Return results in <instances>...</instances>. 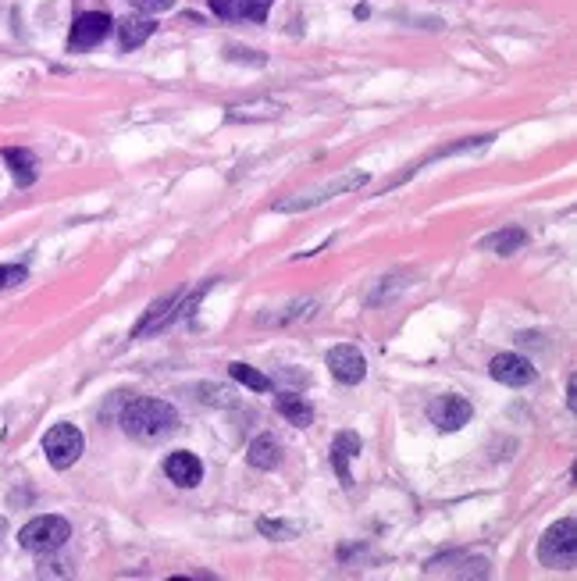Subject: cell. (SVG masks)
Returning a JSON list of instances; mask_svg holds the SVG:
<instances>
[{"instance_id": "ba28073f", "label": "cell", "mask_w": 577, "mask_h": 581, "mask_svg": "<svg viewBox=\"0 0 577 581\" xmlns=\"http://www.w3.org/2000/svg\"><path fill=\"white\" fill-rule=\"evenodd\" d=\"M471 414H474V407L464 400V396H456V393L439 396V400L428 407L431 425L439 428V432H460V428L471 421Z\"/></svg>"}, {"instance_id": "30bf717a", "label": "cell", "mask_w": 577, "mask_h": 581, "mask_svg": "<svg viewBox=\"0 0 577 581\" xmlns=\"http://www.w3.org/2000/svg\"><path fill=\"white\" fill-rule=\"evenodd\" d=\"M488 375L503 385L521 389V385L535 382V364H531L528 357H521V353H499L496 361L488 364Z\"/></svg>"}, {"instance_id": "3957f363", "label": "cell", "mask_w": 577, "mask_h": 581, "mask_svg": "<svg viewBox=\"0 0 577 581\" xmlns=\"http://www.w3.org/2000/svg\"><path fill=\"white\" fill-rule=\"evenodd\" d=\"M68 539H72V524H68L65 517H57V514L36 517V521H29L22 532H18L22 549H29V553H36V557L57 553V549L65 546Z\"/></svg>"}, {"instance_id": "5bb4252c", "label": "cell", "mask_w": 577, "mask_h": 581, "mask_svg": "<svg viewBox=\"0 0 577 581\" xmlns=\"http://www.w3.org/2000/svg\"><path fill=\"white\" fill-rule=\"evenodd\" d=\"M360 450H364V442H360V435L353 432H339L332 442V467H335V475H339V482L350 489L353 485V475H350V460L360 457Z\"/></svg>"}, {"instance_id": "6da1fadb", "label": "cell", "mask_w": 577, "mask_h": 581, "mask_svg": "<svg viewBox=\"0 0 577 581\" xmlns=\"http://www.w3.org/2000/svg\"><path fill=\"white\" fill-rule=\"evenodd\" d=\"M125 435H132L136 442H164L179 432V410L164 400H150V396H139L125 407L122 414Z\"/></svg>"}, {"instance_id": "7a4b0ae2", "label": "cell", "mask_w": 577, "mask_h": 581, "mask_svg": "<svg viewBox=\"0 0 577 581\" xmlns=\"http://www.w3.org/2000/svg\"><path fill=\"white\" fill-rule=\"evenodd\" d=\"M538 560L553 571H567V567L577 564V521L574 517H563L556 521L549 532L538 542Z\"/></svg>"}, {"instance_id": "7c38bea8", "label": "cell", "mask_w": 577, "mask_h": 581, "mask_svg": "<svg viewBox=\"0 0 577 581\" xmlns=\"http://www.w3.org/2000/svg\"><path fill=\"white\" fill-rule=\"evenodd\" d=\"M164 475H168V482L179 485V489H196V485L204 482V464H200L196 453L179 450L164 460Z\"/></svg>"}, {"instance_id": "cb8c5ba5", "label": "cell", "mask_w": 577, "mask_h": 581, "mask_svg": "<svg viewBox=\"0 0 577 581\" xmlns=\"http://www.w3.org/2000/svg\"><path fill=\"white\" fill-rule=\"evenodd\" d=\"M264 535H278V539H289V535H296V524H282V521H261L257 524Z\"/></svg>"}, {"instance_id": "603a6c76", "label": "cell", "mask_w": 577, "mask_h": 581, "mask_svg": "<svg viewBox=\"0 0 577 581\" xmlns=\"http://www.w3.org/2000/svg\"><path fill=\"white\" fill-rule=\"evenodd\" d=\"M132 8L143 11V15H161V11L175 8V0H129Z\"/></svg>"}, {"instance_id": "9a60e30c", "label": "cell", "mask_w": 577, "mask_h": 581, "mask_svg": "<svg viewBox=\"0 0 577 581\" xmlns=\"http://www.w3.org/2000/svg\"><path fill=\"white\" fill-rule=\"evenodd\" d=\"M154 29L157 25L150 15H129L118 22V43H122V50H139L154 36Z\"/></svg>"}, {"instance_id": "8fae6325", "label": "cell", "mask_w": 577, "mask_h": 581, "mask_svg": "<svg viewBox=\"0 0 577 581\" xmlns=\"http://www.w3.org/2000/svg\"><path fill=\"white\" fill-rule=\"evenodd\" d=\"M179 303H182V293H171V296H161V300L150 303V311L143 314L136 328H132V339H143V336H154L161 328H168L171 321L179 318Z\"/></svg>"}, {"instance_id": "4fadbf2b", "label": "cell", "mask_w": 577, "mask_h": 581, "mask_svg": "<svg viewBox=\"0 0 577 581\" xmlns=\"http://www.w3.org/2000/svg\"><path fill=\"white\" fill-rule=\"evenodd\" d=\"M211 8L225 22H264L271 0H211Z\"/></svg>"}, {"instance_id": "7402d4cb", "label": "cell", "mask_w": 577, "mask_h": 581, "mask_svg": "<svg viewBox=\"0 0 577 581\" xmlns=\"http://www.w3.org/2000/svg\"><path fill=\"white\" fill-rule=\"evenodd\" d=\"M29 279V271L22 264H0V289H15Z\"/></svg>"}, {"instance_id": "5b68a950", "label": "cell", "mask_w": 577, "mask_h": 581, "mask_svg": "<svg viewBox=\"0 0 577 581\" xmlns=\"http://www.w3.org/2000/svg\"><path fill=\"white\" fill-rule=\"evenodd\" d=\"M82 450H86V439L75 425H54L43 435V453L54 471H68L82 457Z\"/></svg>"}, {"instance_id": "d6986e66", "label": "cell", "mask_w": 577, "mask_h": 581, "mask_svg": "<svg viewBox=\"0 0 577 581\" xmlns=\"http://www.w3.org/2000/svg\"><path fill=\"white\" fill-rule=\"evenodd\" d=\"M4 161H8V168H11V175H15L18 186H33V182H36V168H40V164H36V154L11 147V150H4Z\"/></svg>"}, {"instance_id": "d4e9b609", "label": "cell", "mask_w": 577, "mask_h": 581, "mask_svg": "<svg viewBox=\"0 0 577 581\" xmlns=\"http://www.w3.org/2000/svg\"><path fill=\"white\" fill-rule=\"evenodd\" d=\"M567 407L577 410V385H574V378L567 382Z\"/></svg>"}, {"instance_id": "484cf974", "label": "cell", "mask_w": 577, "mask_h": 581, "mask_svg": "<svg viewBox=\"0 0 577 581\" xmlns=\"http://www.w3.org/2000/svg\"><path fill=\"white\" fill-rule=\"evenodd\" d=\"M4 535H8V521L0 517V542H4Z\"/></svg>"}, {"instance_id": "52a82bcc", "label": "cell", "mask_w": 577, "mask_h": 581, "mask_svg": "<svg viewBox=\"0 0 577 581\" xmlns=\"http://www.w3.org/2000/svg\"><path fill=\"white\" fill-rule=\"evenodd\" d=\"M328 371H332L335 382L360 385L367 378V361L357 346L342 343V346H332V350H328Z\"/></svg>"}, {"instance_id": "2e32d148", "label": "cell", "mask_w": 577, "mask_h": 581, "mask_svg": "<svg viewBox=\"0 0 577 581\" xmlns=\"http://www.w3.org/2000/svg\"><path fill=\"white\" fill-rule=\"evenodd\" d=\"M246 460H250V467H257V471H275V467L282 464V442H278L275 435H257V439L250 442V450H246Z\"/></svg>"}, {"instance_id": "44dd1931", "label": "cell", "mask_w": 577, "mask_h": 581, "mask_svg": "<svg viewBox=\"0 0 577 581\" xmlns=\"http://www.w3.org/2000/svg\"><path fill=\"white\" fill-rule=\"evenodd\" d=\"M314 307H317L314 300H296V303H289V314H275V318H261V325H285V321L310 318V314H314Z\"/></svg>"}, {"instance_id": "8992f818", "label": "cell", "mask_w": 577, "mask_h": 581, "mask_svg": "<svg viewBox=\"0 0 577 581\" xmlns=\"http://www.w3.org/2000/svg\"><path fill=\"white\" fill-rule=\"evenodd\" d=\"M114 22L107 11H86V15L75 18L72 36H68V47L72 50H93L97 43H104L111 36Z\"/></svg>"}, {"instance_id": "ac0fdd59", "label": "cell", "mask_w": 577, "mask_h": 581, "mask_svg": "<svg viewBox=\"0 0 577 581\" xmlns=\"http://www.w3.org/2000/svg\"><path fill=\"white\" fill-rule=\"evenodd\" d=\"M524 243H528V232L517 229V225H510V229L492 232V236L481 239V250H488V254H499V257H510V254H517Z\"/></svg>"}, {"instance_id": "277c9868", "label": "cell", "mask_w": 577, "mask_h": 581, "mask_svg": "<svg viewBox=\"0 0 577 581\" xmlns=\"http://www.w3.org/2000/svg\"><path fill=\"white\" fill-rule=\"evenodd\" d=\"M360 186H367V175H364V172H346V175H339V179L325 182V186L310 189V193H296V197L278 200L275 211H278V214L310 211V207H321V204H328V200L342 197V193H353V189H360Z\"/></svg>"}, {"instance_id": "e0dca14e", "label": "cell", "mask_w": 577, "mask_h": 581, "mask_svg": "<svg viewBox=\"0 0 577 581\" xmlns=\"http://www.w3.org/2000/svg\"><path fill=\"white\" fill-rule=\"evenodd\" d=\"M275 410L282 414L289 425H296V428H310L314 425V407H310L303 396H296V393H282L275 400Z\"/></svg>"}, {"instance_id": "ffe728a7", "label": "cell", "mask_w": 577, "mask_h": 581, "mask_svg": "<svg viewBox=\"0 0 577 581\" xmlns=\"http://www.w3.org/2000/svg\"><path fill=\"white\" fill-rule=\"evenodd\" d=\"M232 378L236 382H243L246 389H253V393H268V389H275V382H271L268 375H261L257 368H250V364H232Z\"/></svg>"}, {"instance_id": "9c48e42d", "label": "cell", "mask_w": 577, "mask_h": 581, "mask_svg": "<svg viewBox=\"0 0 577 581\" xmlns=\"http://www.w3.org/2000/svg\"><path fill=\"white\" fill-rule=\"evenodd\" d=\"M424 571H428L431 578H439V574H446V578H485L488 560L471 557V553H446V557L428 560Z\"/></svg>"}]
</instances>
